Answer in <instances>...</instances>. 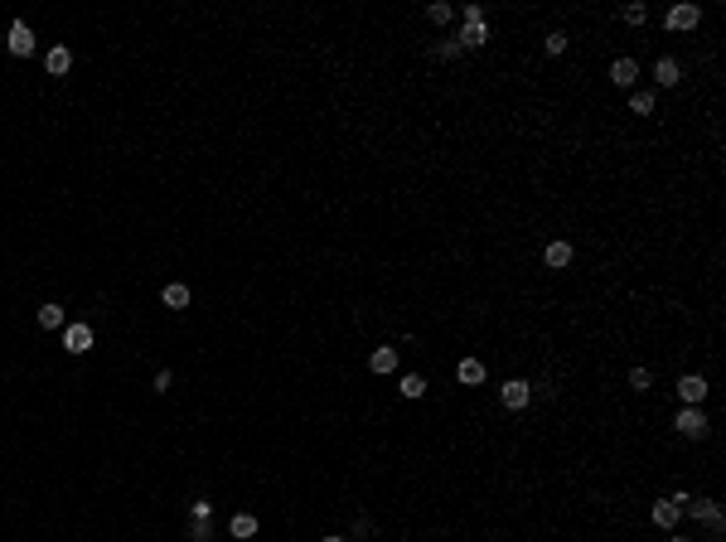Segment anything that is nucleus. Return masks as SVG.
<instances>
[{"label": "nucleus", "mask_w": 726, "mask_h": 542, "mask_svg": "<svg viewBox=\"0 0 726 542\" xmlns=\"http://www.w3.org/2000/svg\"><path fill=\"white\" fill-rule=\"evenodd\" d=\"M5 44H10V54H15V58H29V54H34V29H29L25 20H15Z\"/></svg>", "instance_id": "f257e3e1"}, {"label": "nucleus", "mask_w": 726, "mask_h": 542, "mask_svg": "<svg viewBox=\"0 0 726 542\" xmlns=\"http://www.w3.org/2000/svg\"><path fill=\"white\" fill-rule=\"evenodd\" d=\"M678 397H683L688 406H702V397H707V378H698V373L678 378Z\"/></svg>", "instance_id": "f03ea898"}, {"label": "nucleus", "mask_w": 726, "mask_h": 542, "mask_svg": "<svg viewBox=\"0 0 726 542\" xmlns=\"http://www.w3.org/2000/svg\"><path fill=\"white\" fill-rule=\"evenodd\" d=\"M678 431H683V436H707V416H702V406H683V411H678Z\"/></svg>", "instance_id": "7ed1b4c3"}, {"label": "nucleus", "mask_w": 726, "mask_h": 542, "mask_svg": "<svg viewBox=\"0 0 726 542\" xmlns=\"http://www.w3.org/2000/svg\"><path fill=\"white\" fill-rule=\"evenodd\" d=\"M63 349H68V353H87V349H92V329H87V325H68V329H63Z\"/></svg>", "instance_id": "20e7f679"}, {"label": "nucleus", "mask_w": 726, "mask_h": 542, "mask_svg": "<svg viewBox=\"0 0 726 542\" xmlns=\"http://www.w3.org/2000/svg\"><path fill=\"white\" fill-rule=\"evenodd\" d=\"M698 20H702L698 5H673V10H669V29H693Z\"/></svg>", "instance_id": "39448f33"}, {"label": "nucleus", "mask_w": 726, "mask_h": 542, "mask_svg": "<svg viewBox=\"0 0 726 542\" xmlns=\"http://www.w3.org/2000/svg\"><path fill=\"white\" fill-rule=\"evenodd\" d=\"M634 78H639V63H634V58H615V63H610V82H615V87H629Z\"/></svg>", "instance_id": "423d86ee"}, {"label": "nucleus", "mask_w": 726, "mask_h": 542, "mask_svg": "<svg viewBox=\"0 0 726 542\" xmlns=\"http://www.w3.org/2000/svg\"><path fill=\"white\" fill-rule=\"evenodd\" d=\"M504 406H513V411H518V406H528V382H523V378H509V382H504Z\"/></svg>", "instance_id": "0eeeda50"}, {"label": "nucleus", "mask_w": 726, "mask_h": 542, "mask_svg": "<svg viewBox=\"0 0 726 542\" xmlns=\"http://www.w3.org/2000/svg\"><path fill=\"white\" fill-rule=\"evenodd\" d=\"M688 514H698L702 523H707V528H722V523H726V518H722V509H717L712 499H702V504H688Z\"/></svg>", "instance_id": "6e6552de"}, {"label": "nucleus", "mask_w": 726, "mask_h": 542, "mask_svg": "<svg viewBox=\"0 0 726 542\" xmlns=\"http://www.w3.org/2000/svg\"><path fill=\"white\" fill-rule=\"evenodd\" d=\"M44 68H49V73H54V78H63V73H68V68H73V54H68V49H63V44H58V49H49V58H44Z\"/></svg>", "instance_id": "1a4fd4ad"}, {"label": "nucleus", "mask_w": 726, "mask_h": 542, "mask_svg": "<svg viewBox=\"0 0 726 542\" xmlns=\"http://www.w3.org/2000/svg\"><path fill=\"white\" fill-rule=\"evenodd\" d=\"M368 368H373V373H392V368H397V349H387V344H383V349H373Z\"/></svg>", "instance_id": "9d476101"}, {"label": "nucleus", "mask_w": 726, "mask_h": 542, "mask_svg": "<svg viewBox=\"0 0 726 542\" xmlns=\"http://www.w3.org/2000/svg\"><path fill=\"white\" fill-rule=\"evenodd\" d=\"M678 518H683V509H678V504H673V499H669V504H664V499H659V504H654V523H659V528H673V523H678Z\"/></svg>", "instance_id": "9b49d317"}, {"label": "nucleus", "mask_w": 726, "mask_h": 542, "mask_svg": "<svg viewBox=\"0 0 726 542\" xmlns=\"http://www.w3.org/2000/svg\"><path fill=\"white\" fill-rule=\"evenodd\" d=\"M654 78H659V87H673V82L683 78V68H678L673 58H659V68H654Z\"/></svg>", "instance_id": "f8f14e48"}, {"label": "nucleus", "mask_w": 726, "mask_h": 542, "mask_svg": "<svg viewBox=\"0 0 726 542\" xmlns=\"http://www.w3.org/2000/svg\"><path fill=\"white\" fill-rule=\"evenodd\" d=\"M542 262H547V267H557V271H562L566 262H571V247H566V243H547V252H542Z\"/></svg>", "instance_id": "ddd939ff"}, {"label": "nucleus", "mask_w": 726, "mask_h": 542, "mask_svg": "<svg viewBox=\"0 0 726 542\" xmlns=\"http://www.w3.org/2000/svg\"><path fill=\"white\" fill-rule=\"evenodd\" d=\"M456 378H460V382H484V363H480V358H460Z\"/></svg>", "instance_id": "4468645a"}, {"label": "nucleus", "mask_w": 726, "mask_h": 542, "mask_svg": "<svg viewBox=\"0 0 726 542\" xmlns=\"http://www.w3.org/2000/svg\"><path fill=\"white\" fill-rule=\"evenodd\" d=\"M397 387H402V397H412V402H417V397H427V378H422V373H407Z\"/></svg>", "instance_id": "2eb2a0df"}, {"label": "nucleus", "mask_w": 726, "mask_h": 542, "mask_svg": "<svg viewBox=\"0 0 726 542\" xmlns=\"http://www.w3.org/2000/svg\"><path fill=\"white\" fill-rule=\"evenodd\" d=\"M228 533H233V538H252V533H257V518H252V514H233Z\"/></svg>", "instance_id": "dca6fc26"}, {"label": "nucleus", "mask_w": 726, "mask_h": 542, "mask_svg": "<svg viewBox=\"0 0 726 542\" xmlns=\"http://www.w3.org/2000/svg\"><path fill=\"white\" fill-rule=\"evenodd\" d=\"M165 305H170V310H185V305H189V286H180V281L165 286Z\"/></svg>", "instance_id": "f3484780"}, {"label": "nucleus", "mask_w": 726, "mask_h": 542, "mask_svg": "<svg viewBox=\"0 0 726 542\" xmlns=\"http://www.w3.org/2000/svg\"><path fill=\"white\" fill-rule=\"evenodd\" d=\"M39 325L58 329V325H63V305H39Z\"/></svg>", "instance_id": "a211bd4d"}, {"label": "nucleus", "mask_w": 726, "mask_h": 542, "mask_svg": "<svg viewBox=\"0 0 726 542\" xmlns=\"http://www.w3.org/2000/svg\"><path fill=\"white\" fill-rule=\"evenodd\" d=\"M460 39H465V49H480L484 39H489V29H484V20H480V25H465V34H460Z\"/></svg>", "instance_id": "6ab92c4d"}, {"label": "nucleus", "mask_w": 726, "mask_h": 542, "mask_svg": "<svg viewBox=\"0 0 726 542\" xmlns=\"http://www.w3.org/2000/svg\"><path fill=\"white\" fill-rule=\"evenodd\" d=\"M629 107H634V116H649V111H654V92H634Z\"/></svg>", "instance_id": "aec40b11"}, {"label": "nucleus", "mask_w": 726, "mask_h": 542, "mask_svg": "<svg viewBox=\"0 0 726 542\" xmlns=\"http://www.w3.org/2000/svg\"><path fill=\"white\" fill-rule=\"evenodd\" d=\"M189 514H194V523H209V514H214V504H209V499H194V509H189Z\"/></svg>", "instance_id": "412c9836"}, {"label": "nucleus", "mask_w": 726, "mask_h": 542, "mask_svg": "<svg viewBox=\"0 0 726 542\" xmlns=\"http://www.w3.org/2000/svg\"><path fill=\"white\" fill-rule=\"evenodd\" d=\"M427 15H431V25H446V20H451V5H441V0H436Z\"/></svg>", "instance_id": "4be33fe9"}, {"label": "nucleus", "mask_w": 726, "mask_h": 542, "mask_svg": "<svg viewBox=\"0 0 726 542\" xmlns=\"http://www.w3.org/2000/svg\"><path fill=\"white\" fill-rule=\"evenodd\" d=\"M644 15H649L644 5H625V25H644Z\"/></svg>", "instance_id": "5701e85b"}, {"label": "nucleus", "mask_w": 726, "mask_h": 542, "mask_svg": "<svg viewBox=\"0 0 726 542\" xmlns=\"http://www.w3.org/2000/svg\"><path fill=\"white\" fill-rule=\"evenodd\" d=\"M649 382H654V378H649V368H634V373H629V387H634V392H644Z\"/></svg>", "instance_id": "b1692460"}, {"label": "nucleus", "mask_w": 726, "mask_h": 542, "mask_svg": "<svg viewBox=\"0 0 726 542\" xmlns=\"http://www.w3.org/2000/svg\"><path fill=\"white\" fill-rule=\"evenodd\" d=\"M542 49H547V54H562V49H566V34H547V39H542Z\"/></svg>", "instance_id": "393cba45"}, {"label": "nucleus", "mask_w": 726, "mask_h": 542, "mask_svg": "<svg viewBox=\"0 0 726 542\" xmlns=\"http://www.w3.org/2000/svg\"><path fill=\"white\" fill-rule=\"evenodd\" d=\"M324 542H344V538H324Z\"/></svg>", "instance_id": "a878e982"}, {"label": "nucleus", "mask_w": 726, "mask_h": 542, "mask_svg": "<svg viewBox=\"0 0 726 542\" xmlns=\"http://www.w3.org/2000/svg\"><path fill=\"white\" fill-rule=\"evenodd\" d=\"M673 542H688V538H673Z\"/></svg>", "instance_id": "bb28decb"}]
</instances>
